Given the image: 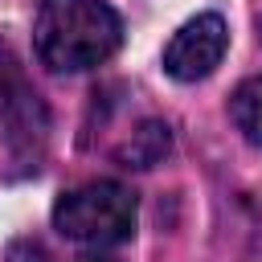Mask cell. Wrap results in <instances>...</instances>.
Returning a JSON list of instances; mask_svg holds the SVG:
<instances>
[{"instance_id":"obj_3","label":"cell","mask_w":262,"mask_h":262,"mask_svg":"<svg viewBox=\"0 0 262 262\" xmlns=\"http://www.w3.org/2000/svg\"><path fill=\"white\" fill-rule=\"evenodd\" d=\"M225 45H229L225 20L217 12H201V16L184 20L172 33V41L164 45V70L176 82H201L221 66Z\"/></svg>"},{"instance_id":"obj_9","label":"cell","mask_w":262,"mask_h":262,"mask_svg":"<svg viewBox=\"0 0 262 262\" xmlns=\"http://www.w3.org/2000/svg\"><path fill=\"white\" fill-rule=\"evenodd\" d=\"M78 262H119V258H106V254H86V258H78Z\"/></svg>"},{"instance_id":"obj_2","label":"cell","mask_w":262,"mask_h":262,"mask_svg":"<svg viewBox=\"0 0 262 262\" xmlns=\"http://www.w3.org/2000/svg\"><path fill=\"white\" fill-rule=\"evenodd\" d=\"M53 225L78 246H123L135 233V192L119 180H86L57 196Z\"/></svg>"},{"instance_id":"obj_1","label":"cell","mask_w":262,"mask_h":262,"mask_svg":"<svg viewBox=\"0 0 262 262\" xmlns=\"http://www.w3.org/2000/svg\"><path fill=\"white\" fill-rule=\"evenodd\" d=\"M123 20L106 0H41L33 20V53L53 74H82L115 57Z\"/></svg>"},{"instance_id":"obj_7","label":"cell","mask_w":262,"mask_h":262,"mask_svg":"<svg viewBox=\"0 0 262 262\" xmlns=\"http://www.w3.org/2000/svg\"><path fill=\"white\" fill-rule=\"evenodd\" d=\"M8 262H49V254H45L41 242H16L8 250Z\"/></svg>"},{"instance_id":"obj_10","label":"cell","mask_w":262,"mask_h":262,"mask_svg":"<svg viewBox=\"0 0 262 262\" xmlns=\"http://www.w3.org/2000/svg\"><path fill=\"white\" fill-rule=\"evenodd\" d=\"M258 37H262V16H258Z\"/></svg>"},{"instance_id":"obj_5","label":"cell","mask_w":262,"mask_h":262,"mask_svg":"<svg viewBox=\"0 0 262 262\" xmlns=\"http://www.w3.org/2000/svg\"><path fill=\"white\" fill-rule=\"evenodd\" d=\"M168 151H172V131H168V123L143 119V123L131 131V139L119 147V164H123V168H156V164H164Z\"/></svg>"},{"instance_id":"obj_6","label":"cell","mask_w":262,"mask_h":262,"mask_svg":"<svg viewBox=\"0 0 262 262\" xmlns=\"http://www.w3.org/2000/svg\"><path fill=\"white\" fill-rule=\"evenodd\" d=\"M229 119L242 131L246 143L262 147V78H246L233 94H229Z\"/></svg>"},{"instance_id":"obj_8","label":"cell","mask_w":262,"mask_h":262,"mask_svg":"<svg viewBox=\"0 0 262 262\" xmlns=\"http://www.w3.org/2000/svg\"><path fill=\"white\" fill-rule=\"evenodd\" d=\"M8 86H12V57H8V49L0 45V98H4Z\"/></svg>"},{"instance_id":"obj_4","label":"cell","mask_w":262,"mask_h":262,"mask_svg":"<svg viewBox=\"0 0 262 262\" xmlns=\"http://www.w3.org/2000/svg\"><path fill=\"white\" fill-rule=\"evenodd\" d=\"M4 143L16 156V164H25V168H37V160L45 156V143H49V111L20 82H12L4 90Z\"/></svg>"}]
</instances>
